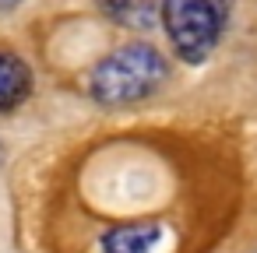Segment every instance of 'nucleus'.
<instances>
[{
  "instance_id": "1",
  "label": "nucleus",
  "mask_w": 257,
  "mask_h": 253,
  "mask_svg": "<svg viewBox=\"0 0 257 253\" xmlns=\"http://www.w3.org/2000/svg\"><path fill=\"white\" fill-rule=\"evenodd\" d=\"M169 81V64L152 43H127L102 57L88 74V92L99 106H134Z\"/></svg>"
},
{
  "instance_id": "2",
  "label": "nucleus",
  "mask_w": 257,
  "mask_h": 253,
  "mask_svg": "<svg viewBox=\"0 0 257 253\" xmlns=\"http://www.w3.org/2000/svg\"><path fill=\"white\" fill-rule=\"evenodd\" d=\"M232 0H159L162 29L187 64H201L218 46L229 25Z\"/></svg>"
},
{
  "instance_id": "3",
  "label": "nucleus",
  "mask_w": 257,
  "mask_h": 253,
  "mask_svg": "<svg viewBox=\"0 0 257 253\" xmlns=\"http://www.w3.org/2000/svg\"><path fill=\"white\" fill-rule=\"evenodd\" d=\"M32 67L11 53V50H0V113H11L15 106H22L32 95Z\"/></svg>"
},
{
  "instance_id": "4",
  "label": "nucleus",
  "mask_w": 257,
  "mask_h": 253,
  "mask_svg": "<svg viewBox=\"0 0 257 253\" xmlns=\"http://www.w3.org/2000/svg\"><path fill=\"white\" fill-rule=\"evenodd\" d=\"M159 239H162L159 225H116L102 235V249L106 253H152Z\"/></svg>"
},
{
  "instance_id": "5",
  "label": "nucleus",
  "mask_w": 257,
  "mask_h": 253,
  "mask_svg": "<svg viewBox=\"0 0 257 253\" xmlns=\"http://www.w3.org/2000/svg\"><path fill=\"white\" fill-rule=\"evenodd\" d=\"M95 4L102 8V15L109 22H116L123 29H138V32L152 29L155 25V11H159L155 0H95Z\"/></svg>"
},
{
  "instance_id": "6",
  "label": "nucleus",
  "mask_w": 257,
  "mask_h": 253,
  "mask_svg": "<svg viewBox=\"0 0 257 253\" xmlns=\"http://www.w3.org/2000/svg\"><path fill=\"white\" fill-rule=\"evenodd\" d=\"M22 4V0H0V15H8V11H15Z\"/></svg>"
}]
</instances>
